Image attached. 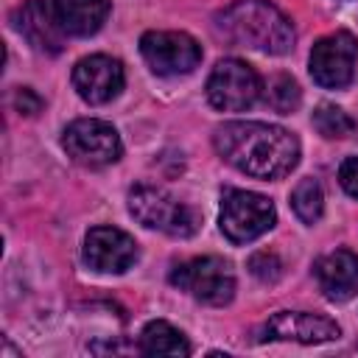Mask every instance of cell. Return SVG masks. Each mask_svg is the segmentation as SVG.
<instances>
[{"label":"cell","instance_id":"1","mask_svg":"<svg viewBox=\"0 0 358 358\" xmlns=\"http://www.w3.org/2000/svg\"><path fill=\"white\" fill-rule=\"evenodd\" d=\"M224 162L255 179H282L299 162V140L282 126L260 120H229L213 134Z\"/></svg>","mask_w":358,"mask_h":358},{"label":"cell","instance_id":"2","mask_svg":"<svg viewBox=\"0 0 358 358\" xmlns=\"http://www.w3.org/2000/svg\"><path fill=\"white\" fill-rule=\"evenodd\" d=\"M218 31L229 45L282 56L294 48V22L268 0H235L218 17Z\"/></svg>","mask_w":358,"mask_h":358},{"label":"cell","instance_id":"3","mask_svg":"<svg viewBox=\"0 0 358 358\" xmlns=\"http://www.w3.org/2000/svg\"><path fill=\"white\" fill-rule=\"evenodd\" d=\"M129 213L148 229H159L171 238H190L199 229V213L162 187L137 185L129 193Z\"/></svg>","mask_w":358,"mask_h":358},{"label":"cell","instance_id":"4","mask_svg":"<svg viewBox=\"0 0 358 358\" xmlns=\"http://www.w3.org/2000/svg\"><path fill=\"white\" fill-rule=\"evenodd\" d=\"M171 282L179 291H187L193 299L204 305H227L235 296V274L232 266L224 257L204 255V257H190L171 271Z\"/></svg>","mask_w":358,"mask_h":358},{"label":"cell","instance_id":"5","mask_svg":"<svg viewBox=\"0 0 358 358\" xmlns=\"http://www.w3.org/2000/svg\"><path fill=\"white\" fill-rule=\"evenodd\" d=\"M277 221V210L271 199L252 193V190H227L221 196L218 224L227 241L232 243H252L263 232H268Z\"/></svg>","mask_w":358,"mask_h":358},{"label":"cell","instance_id":"6","mask_svg":"<svg viewBox=\"0 0 358 358\" xmlns=\"http://www.w3.org/2000/svg\"><path fill=\"white\" fill-rule=\"evenodd\" d=\"M62 145H64L67 157H73L78 165H87V168L112 165L123 154V143H120L117 129L106 120H98V117L73 120L62 134Z\"/></svg>","mask_w":358,"mask_h":358},{"label":"cell","instance_id":"7","mask_svg":"<svg viewBox=\"0 0 358 358\" xmlns=\"http://www.w3.org/2000/svg\"><path fill=\"white\" fill-rule=\"evenodd\" d=\"M263 95L257 70L241 59H221L207 78V101L221 112H243Z\"/></svg>","mask_w":358,"mask_h":358},{"label":"cell","instance_id":"8","mask_svg":"<svg viewBox=\"0 0 358 358\" xmlns=\"http://www.w3.org/2000/svg\"><path fill=\"white\" fill-rule=\"evenodd\" d=\"M140 56L157 76H187L201 62V45L185 31H145Z\"/></svg>","mask_w":358,"mask_h":358},{"label":"cell","instance_id":"9","mask_svg":"<svg viewBox=\"0 0 358 358\" xmlns=\"http://www.w3.org/2000/svg\"><path fill=\"white\" fill-rule=\"evenodd\" d=\"M358 59V39L350 31H336L322 36L308 59L310 78L324 90H344L352 84Z\"/></svg>","mask_w":358,"mask_h":358},{"label":"cell","instance_id":"10","mask_svg":"<svg viewBox=\"0 0 358 358\" xmlns=\"http://www.w3.org/2000/svg\"><path fill=\"white\" fill-rule=\"evenodd\" d=\"M341 327L324 313L308 310H280L257 330V341H296V344H324L336 341Z\"/></svg>","mask_w":358,"mask_h":358},{"label":"cell","instance_id":"11","mask_svg":"<svg viewBox=\"0 0 358 358\" xmlns=\"http://www.w3.org/2000/svg\"><path fill=\"white\" fill-rule=\"evenodd\" d=\"M123 84H126L123 64L112 56L92 53V56L78 59L73 67V87H76L78 98L92 106L109 103L112 98H117Z\"/></svg>","mask_w":358,"mask_h":358},{"label":"cell","instance_id":"12","mask_svg":"<svg viewBox=\"0 0 358 358\" xmlns=\"http://www.w3.org/2000/svg\"><path fill=\"white\" fill-rule=\"evenodd\" d=\"M137 260V243L117 227H92L84 238V263L98 274H123Z\"/></svg>","mask_w":358,"mask_h":358},{"label":"cell","instance_id":"13","mask_svg":"<svg viewBox=\"0 0 358 358\" xmlns=\"http://www.w3.org/2000/svg\"><path fill=\"white\" fill-rule=\"evenodd\" d=\"M316 282L330 302H347L358 291V255L350 249L327 252L313 266Z\"/></svg>","mask_w":358,"mask_h":358},{"label":"cell","instance_id":"14","mask_svg":"<svg viewBox=\"0 0 358 358\" xmlns=\"http://www.w3.org/2000/svg\"><path fill=\"white\" fill-rule=\"evenodd\" d=\"M17 28L20 34L42 53H59L64 48V31L50 8V0H25V6L17 11Z\"/></svg>","mask_w":358,"mask_h":358},{"label":"cell","instance_id":"15","mask_svg":"<svg viewBox=\"0 0 358 358\" xmlns=\"http://www.w3.org/2000/svg\"><path fill=\"white\" fill-rule=\"evenodd\" d=\"M50 8L67 36H92L109 17V0H50Z\"/></svg>","mask_w":358,"mask_h":358},{"label":"cell","instance_id":"16","mask_svg":"<svg viewBox=\"0 0 358 358\" xmlns=\"http://www.w3.org/2000/svg\"><path fill=\"white\" fill-rule=\"evenodd\" d=\"M137 350H140L143 355H182V358L190 355L187 338H185L173 324H168V322H162V319H154V322H148V324L143 327Z\"/></svg>","mask_w":358,"mask_h":358},{"label":"cell","instance_id":"17","mask_svg":"<svg viewBox=\"0 0 358 358\" xmlns=\"http://www.w3.org/2000/svg\"><path fill=\"white\" fill-rule=\"evenodd\" d=\"M291 207L302 224H316L324 210V193L316 179H302L291 193Z\"/></svg>","mask_w":358,"mask_h":358},{"label":"cell","instance_id":"18","mask_svg":"<svg viewBox=\"0 0 358 358\" xmlns=\"http://www.w3.org/2000/svg\"><path fill=\"white\" fill-rule=\"evenodd\" d=\"M263 98H266V103L274 109V112H280V115H288V112H294L296 106H299V87H296V81L291 78V76H285V73H280V76H271L268 78V84H266V90H263Z\"/></svg>","mask_w":358,"mask_h":358},{"label":"cell","instance_id":"19","mask_svg":"<svg viewBox=\"0 0 358 358\" xmlns=\"http://www.w3.org/2000/svg\"><path fill=\"white\" fill-rule=\"evenodd\" d=\"M313 129L322 134V137H330V140H338V137H350L355 131V120L333 106V103H322L316 112H313Z\"/></svg>","mask_w":358,"mask_h":358},{"label":"cell","instance_id":"20","mask_svg":"<svg viewBox=\"0 0 358 358\" xmlns=\"http://www.w3.org/2000/svg\"><path fill=\"white\" fill-rule=\"evenodd\" d=\"M249 268L263 282H277L280 274H282V263H280V257L274 252H257V255H252Z\"/></svg>","mask_w":358,"mask_h":358},{"label":"cell","instance_id":"21","mask_svg":"<svg viewBox=\"0 0 358 358\" xmlns=\"http://www.w3.org/2000/svg\"><path fill=\"white\" fill-rule=\"evenodd\" d=\"M338 182L347 190V196L358 199V157H347L338 168Z\"/></svg>","mask_w":358,"mask_h":358},{"label":"cell","instance_id":"22","mask_svg":"<svg viewBox=\"0 0 358 358\" xmlns=\"http://www.w3.org/2000/svg\"><path fill=\"white\" fill-rule=\"evenodd\" d=\"M14 103H17V109H20L22 115H36V112L42 109V98H39L34 90H28V87L17 90V95H14Z\"/></svg>","mask_w":358,"mask_h":358}]
</instances>
